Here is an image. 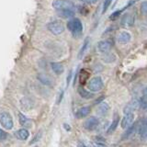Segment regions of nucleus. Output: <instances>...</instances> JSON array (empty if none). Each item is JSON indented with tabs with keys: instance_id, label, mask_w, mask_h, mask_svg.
I'll return each instance as SVG.
<instances>
[{
	"instance_id": "f257e3e1",
	"label": "nucleus",
	"mask_w": 147,
	"mask_h": 147,
	"mask_svg": "<svg viewBox=\"0 0 147 147\" xmlns=\"http://www.w3.org/2000/svg\"><path fill=\"white\" fill-rule=\"evenodd\" d=\"M66 27H67L68 30L71 31L74 36L79 35L83 31V24H82L81 20L77 18H70L67 22Z\"/></svg>"
},
{
	"instance_id": "f03ea898",
	"label": "nucleus",
	"mask_w": 147,
	"mask_h": 147,
	"mask_svg": "<svg viewBox=\"0 0 147 147\" xmlns=\"http://www.w3.org/2000/svg\"><path fill=\"white\" fill-rule=\"evenodd\" d=\"M103 86H104V83H103L102 78L100 76H95L93 78H91L89 82L87 83V88H88L89 91L92 92V93L99 92L103 88Z\"/></svg>"
},
{
	"instance_id": "7ed1b4c3",
	"label": "nucleus",
	"mask_w": 147,
	"mask_h": 147,
	"mask_svg": "<svg viewBox=\"0 0 147 147\" xmlns=\"http://www.w3.org/2000/svg\"><path fill=\"white\" fill-rule=\"evenodd\" d=\"M47 29L53 35H61L64 31V30H65V27L63 24V22L59 20H54L48 23Z\"/></svg>"
},
{
	"instance_id": "20e7f679",
	"label": "nucleus",
	"mask_w": 147,
	"mask_h": 147,
	"mask_svg": "<svg viewBox=\"0 0 147 147\" xmlns=\"http://www.w3.org/2000/svg\"><path fill=\"white\" fill-rule=\"evenodd\" d=\"M0 124L7 130H11L14 126L11 115L7 111H2L0 113Z\"/></svg>"
},
{
	"instance_id": "39448f33",
	"label": "nucleus",
	"mask_w": 147,
	"mask_h": 147,
	"mask_svg": "<svg viewBox=\"0 0 147 147\" xmlns=\"http://www.w3.org/2000/svg\"><path fill=\"white\" fill-rule=\"evenodd\" d=\"M52 6L55 9H73L75 7V3L70 0H53Z\"/></svg>"
},
{
	"instance_id": "423d86ee",
	"label": "nucleus",
	"mask_w": 147,
	"mask_h": 147,
	"mask_svg": "<svg viewBox=\"0 0 147 147\" xmlns=\"http://www.w3.org/2000/svg\"><path fill=\"white\" fill-rule=\"evenodd\" d=\"M146 119L142 118L141 119L139 122H137V129L136 131H138V133H139V136L141 139H142L144 141L146 140V135H147V128H146Z\"/></svg>"
},
{
	"instance_id": "0eeeda50",
	"label": "nucleus",
	"mask_w": 147,
	"mask_h": 147,
	"mask_svg": "<svg viewBox=\"0 0 147 147\" xmlns=\"http://www.w3.org/2000/svg\"><path fill=\"white\" fill-rule=\"evenodd\" d=\"M99 121L96 117H89L88 119H86L83 126L87 131H94L96 129V127L98 126Z\"/></svg>"
},
{
	"instance_id": "6e6552de",
	"label": "nucleus",
	"mask_w": 147,
	"mask_h": 147,
	"mask_svg": "<svg viewBox=\"0 0 147 147\" xmlns=\"http://www.w3.org/2000/svg\"><path fill=\"white\" fill-rule=\"evenodd\" d=\"M134 21H135V17L131 13H126V14H124L121 18V25L123 28H129L134 24Z\"/></svg>"
},
{
	"instance_id": "1a4fd4ad",
	"label": "nucleus",
	"mask_w": 147,
	"mask_h": 147,
	"mask_svg": "<svg viewBox=\"0 0 147 147\" xmlns=\"http://www.w3.org/2000/svg\"><path fill=\"white\" fill-rule=\"evenodd\" d=\"M139 107V99L134 98L131 101H130L124 108V114L125 113H133V111H135L136 109H138Z\"/></svg>"
},
{
	"instance_id": "9d476101",
	"label": "nucleus",
	"mask_w": 147,
	"mask_h": 147,
	"mask_svg": "<svg viewBox=\"0 0 147 147\" xmlns=\"http://www.w3.org/2000/svg\"><path fill=\"white\" fill-rule=\"evenodd\" d=\"M112 47V41L107 40H100L98 43V49L100 53H105L109 52V50Z\"/></svg>"
},
{
	"instance_id": "9b49d317",
	"label": "nucleus",
	"mask_w": 147,
	"mask_h": 147,
	"mask_svg": "<svg viewBox=\"0 0 147 147\" xmlns=\"http://www.w3.org/2000/svg\"><path fill=\"white\" fill-rule=\"evenodd\" d=\"M134 121V114L133 113H125L121 119V127L123 129L128 128Z\"/></svg>"
},
{
	"instance_id": "f8f14e48",
	"label": "nucleus",
	"mask_w": 147,
	"mask_h": 147,
	"mask_svg": "<svg viewBox=\"0 0 147 147\" xmlns=\"http://www.w3.org/2000/svg\"><path fill=\"white\" fill-rule=\"evenodd\" d=\"M57 15L62 18H72L75 16V11H74V9H58L57 10Z\"/></svg>"
},
{
	"instance_id": "ddd939ff",
	"label": "nucleus",
	"mask_w": 147,
	"mask_h": 147,
	"mask_svg": "<svg viewBox=\"0 0 147 147\" xmlns=\"http://www.w3.org/2000/svg\"><path fill=\"white\" fill-rule=\"evenodd\" d=\"M136 129H137V122L132 123L131 125H130L128 128H126V131L123 133L122 135V140H125V139H129L131 136H132L134 134V132L136 131Z\"/></svg>"
},
{
	"instance_id": "4468645a",
	"label": "nucleus",
	"mask_w": 147,
	"mask_h": 147,
	"mask_svg": "<svg viewBox=\"0 0 147 147\" xmlns=\"http://www.w3.org/2000/svg\"><path fill=\"white\" fill-rule=\"evenodd\" d=\"M131 33H130V32H128V31H122L118 36V41L121 44L128 43L129 41L131 40Z\"/></svg>"
},
{
	"instance_id": "2eb2a0df",
	"label": "nucleus",
	"mask_w": 147,
	"mask_h": 147,
	"mask_svg": "<svg viewBox=\"0 0 147 147\" xmlns=\"http://www.w3.org/2000/svg\"><path fill=\"white\" fill-rule=\"evenodd\" d=\"M15 136H16L17 139H18V140L25 141V140L28 139V138H29L30 132H29V131L27 130V129L22 128V129H20V130L17 131L15 132Z\"/></svg>"
},
{
	"instance_id": "dca6fc26",
	"label": "nucleus",
	"mask_w": 147,
	"mask_h": 147,
	"mask_svg": "<svg viewBox=\"0 0 147 147\" xmlns=\"http://www.w3.org/2000/svg\"><path fill=\"white\" fill-rule=\"evenodd\" d=\"M18 121H20V125L23 126L24 128H31V126H32V121L22 113L18 114Z\"/></svg>"
},
{
	"instance_id": "f3484780",
	"label": "nucleus",
	"mask_w": 147,
	"mask_h": 147,
	"mask_svg": "<svg viewBox=\"0 0 147 147\" xmlns=\"http://www.w3.org/2000/svg\"><path fill=\"white\" fill-rule=\"evenodd\" d=\"M90 111H91V108L88 107V106H86V107H82V108H80L76 112V117L77 119H83V118L86 117L87 115L90 113Z\"/></svg>"
},
{
	"instance_id": "a211bd4d",
	"label": "nucleus",
	"mask_w": 147,
	"mask_h": 147,
	"mask_svg": "<svg viewBox=\"0 0 147 147\" xmlns=\"http://www.w3.org/2000/svg\"><path fill=\"white\" fill-rule=\"evenodd\" d=\"M37 78H38V80L44 86H53V81H52V79H51V77L48 76L47 75H44V74H39V75L37 76Z\"/></svg>"
},
{
	"instance_id": "6ab92c4d",
	"label": "nucleus",
	"mask_w": 147,
	"mask_h": 147,
	"mask_svg": "<svg viewBox=\"0 0 147 147\" xmlns=\"http://www.w3.org/2000/svg\"><path fill=\"white\" fill-rule=\"evenodd\" d=\"M77 92L81 98H85V99H90V98H94V94L92 93V92H90L89 90H86L84 87H82V86L78 87Z\"/></svg>"
},
{
	"instance_id": "aec40b11",
	"label": "nucleus",
	"mask_w": 147,
	"mask_h": 147,
	"mask_svg": "<svg viewBox=\"0 0 147 147\" xmlns=\"http://www.w3.org/2000/svg\"><path fill=\"white\" fill-rule=\"evenodd\" d=\"M102 62L105 63H114L115 61H116V55H115L114 53H103L102 55Z\"/></svg>"
},
{
	"instance_id": "412c9836",
	"label": "nucleus",
	"mask_w": 147,
	"mask_h": 147,
	"mask_svg": "<svg viewBox=\"0 0 147 147\" xmlns=\"http://www.w3.org/2000/svg\"><path fill=\"white\" fill-rule=\"evenodd\" d=\"M51 67H52V70L56 75H61L64 71V67L61 63H57V62L51 63Z\"/></svg>"
},
{
	"instance_id": "4be33fe9",
	"label": "nucleus",
	"mask_w": 147,
	"mask_h": 147,
	"mask_svg": "<svg viewBox=\"0 0 147 147\" xmlns=\"http://www.w3.org/2000/svg\"><path fill=\"white\" fill-rule=\"evenodd\" d=\"M119 117L118 116V115H115L114 117V119L112 121L111 124L109 125L108 131H107V133L108 134H110V133H112L115 130L117 129L118 125H119Z\"/></svg>"
},
{
	"instance_id": "5701e85b",
	"label": "nucleus",
	"mask_w": 147,
	"mask_h": 147,
	"mask_svg": "<svg viewBox=\"0 0 147 147\" xmlns=\"http://www.w3.org/2000/svg\"><path fill=\"white\" fill-rule=\"evenodd\" d=\"M109 110V106L106 103V102H101L99 104V106L98 107V113L101 116H104L106 115Z\"/></svg>"
},
{
	"instance_id": "b1692460",
	"label": "nucleus",
	"mask_w": 147,
	"mask_h": 147,
	"mask_svg": "<svg viewBox=\"0 0 147 147\" xmlns=\"http://www.w3.org/2000/svg\"><path fill=\"white\" fill-rule=\"evenodd\" d=\"M89 78V72H87L86 69H82L79 73V80L81 85H85Z\"/></svg>"
},
{
	"instance_id": "393cba45",
	"label": "nucleus",
	"mask_w": 147,
	"mask_h": 147,
	"mask_svg": "<svg viewBox=\"0 0 147 147\" xmlns=\"http://www.w3.org/2000/svg\"><path fill=\"white\" fill-rule=\"evenodd\" d=\"M88 45H89V39L86 38L85 40H84V43H83L82 47L79 51V53H78V57L79 58H82V56L84 55V53L86 52L87 48H88Z\"/></svg>"
},
{
	"instance_id": "a878e982",
	"label": "nucleus",
	"mask_w": 147,
	"mask_h": 147,
	"mask_svg": "<svg viewBox=\"0 0 147 147\" xmlns=\"http://www.w3.org/2000/svg\"><path fill=\"white\" fill-rule=\"evenodd\" d=\"M146 89L144 90V96L139 99V107L142 109H146Z\"/></svg>"
},
{
	"instance_id": "bb28decb",
	"label": "nucleus",
	"mask_w": 147,
	"mask_h": 147,
	"mask_svg": "<svg viewBox=\"0 0 147 147\" xmlns=\"http://www.w3.org/2000/svg\"><path fill=\"white\" fill-rule=\"evenodd\" d=\"M41 136H42V131H40L39 132H37V133H36V135L33 137V139L31 140V142H30V144H35V142H39V141L40 140Z\"/></svg>"
},
{
	"instance_id": "cd10ccee",
	"label": "nucleus",
	"mask_w": 147,
	"mask_h": 147,
	"mask_svg": "<svg viewBox=\"0 0 147 147\" xmlns=\"http://www.w3.org/2000/svg\"><path fill=\"white\" fill-rule=\"evenodd\" d=\"M111 1L112 0H105L104 1V6H103V13L107 11V9L109 8V7L110 6V4H111Z\"/></svg>"
},
{
	"instance_id": "c85d7f7f",
	"label": "nucleus",
	"mask_w": 147,
	"mask_h": 147,
	"mask_svg": "<svg viewBox=\"0 0 147 147\" xmlns=\"http://www.w3.org/2000/svg\"><path fill=\"white\" fill-rule=\"evenodd\" d=\"M7 137V133L2 129H0V141H5Z\"/></svg>"
},
{
	"instance_id": "c756f323",
	"label": "nucleus",
	"mask_w": 147,
	"mask_h": 147,
	"mask_svg": "<svg viewBox=\"0 0 147 147\" xmlns=\"http://www.w3.org/2000/svg\"><path fill=\"white\" fill-rule=\"evenodd\" d=\"M141 12L144 14V15H146L147 13V6H146V1L142 2V4L141 5Z\"/></svg>"
},
{
	"instance_id": "7c9ffc66",
	"label": "nucleus",
	"mask_w": 147,
	"mask_h": 147,
	"mask_svg": "<svg viewBox=\"0 0 147 147\" xmlns=\"http://www.w3.org/2000/svg\"><path fill=\"white\" fill-rule=\"evenodd\" d=\"M93 145L94 147H109L104 142H95Z\"/></svg>"
},
{
	"instance_id": "2f4dec72",
	"label": "nucleus",
	"mask_w": 147,
	"mask_h": 147,
	"mask_svg": "<svg viewBox=\"0 0 147 147\" xmlns=\"http://www.w3.org/2000/svg\"><path fill=\"white\" fill-rule=\"evenodd\" d=\"M119 14H121V11H116V12H114V13H112L111 15L109 16V18H110L111 20H116V18L119 16Z\"/></svg>"
},
{
	"instance_id": "473e14b6",
	"label": "nucleus",
	"mask_w": 147,
	"mask_h": 147,
	"mask_svg": "<svg viewBox=\"0 0 147 147\" xmlns=\"http://www.w3.org/2000/svg\"><path fill=\"white\" fill-rule=\"evenodd\" d=\"M82 1L87 5H92V4H95L98 2V0H82Z\"/></svg>"
},
{
	"instance_id": "72a5a7b5",
	"label": "nucleus",
	"mask_w": 147,
	"mask_h": 147,
	"mask_svg": "<svg viewBox=\"0 0 147 147\" xmlns=\"http://www.w3.org/2000/svg\"><path fill=\"white\" fill-rule=\"evenodd\" d=\"M63 91L61 90V92L59 93V96H58V98H57V104H59L60 102L62 101V98H63Z\"/></svg>"
},
{
	"instance_id": "f704fd0d",
	"label": "nucleus",
	"mask_w": 147,
	"mask_h": 147,
	"mask_svg": "<svg viewBox=\"0 0 147 147\" xmlns=\"http://www.w3.org/2000/svg\"><path fill=\"white\" fill-rule=\"evenodd\" d=\"M71 78H72V71L69 73V75H68V77H67V80H66V84H67V86L69 85V83H70V81H71Z\"/></svg>"
},
{
	"instance_id": "c9c22d12",
	"label": "nucleus",
	"mask_w": 147,
	"mask_h": 147,
	"mask_svg": "<svg viewBox=\"0 0 147 147\" xmlns=\"http://www.w3.org/2000/svg\"><path fill=\"white\" fill-rule=\"evenodd\" d=\"M78 147H88L84 142H78Z\"/></svg>"
},
{
	"instance_id": "e433bc0d",
	"label": "nucleus",
	"mask_w": 147,
	"mask_h": 147,
	"mask_svg": "<svg viewBox=\"0 0 147 147\" xmlns=\"http://www.w3.org/2000/svg\"><path fill=\"white\" fill-rule=\"evenodd\" d=\"M64 128H65V130L67 131H70V127H69V125H67V124H63Z\"/></svg>"
}]
</instances>
